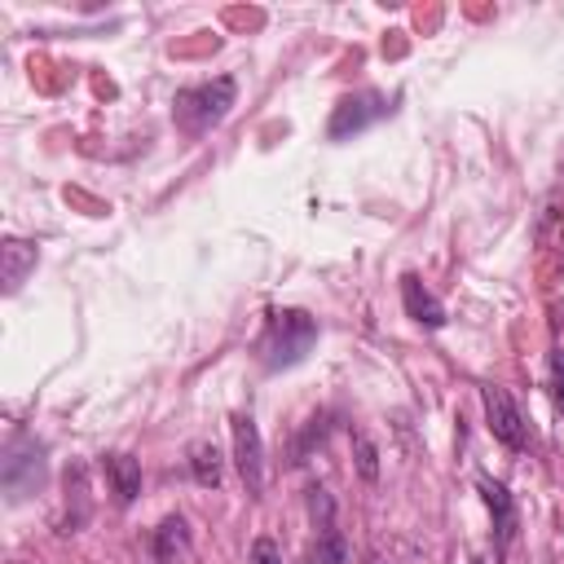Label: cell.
<instances>
[{
    "mask_svg": "<svg viewBox=\"0 0 564 564\" xmlns=\"http://www.w3.org/2000/svg\"><path fill=\"white\" fill-rule=\"evenodd\" d=\"M313 339H317V322L304 308H273L260 335V361L269 370H286L308 357Z\"/></svg>",
    "mask_w": 564,
    "mask_h": 564,
    "instance_id": "obj_1",
    "label": "cell"
},
{
    "mask_svg": "<svg viewBox=\"0 0 564 564\" xmlns=\"http://www.w3.org/2000/svg\"><path fill=\"white\" fill-rule=\"evenodd\" d=\"M476 485H480V498H485V507H489V516H494L498 551H507V542L516 538V502H511V494H507L498 480H489V476H480Z\"/></svg>",
    "mask_w": 564,
    "mask_h": 564,
    "instance_id": "obj_8",
    "label": "cell"
},
{
    "mask_svg": "<svg viewBox=\"0 0 564 564\" xmlns=\"http://www.w3.org/2000/svg\"><path fill=\"white\" fill-rule=\"evenodd\" d=\"M401 300H405V313H410L414 322H423V326H445V304H441L414 273L401 278Z\"/></svg>",
    "mask_w": 564,
    "mask_h": 564,
    "instance_id": "obj_10",
    "label": "cell"
},
{
    "mask_svg": "<svg viewBox=\"0 0 564 564\" xmlns=\"http://www.w3.org/2000/svg\"><path fill=\"white\" fill-rule=\"evenodd\" d=\"M247 564H282V551H278V542H273V538H256V542H251V555H247Z\"/></svg>",
    "mask_w": 564,
    "mask_h": 564,
    "instance_id": "obj_15",
    "label": "cell"
},
{
    "mask_svg": "<svg viewBox=\"0 0 564 564\" xmlns=\"http://www.w3.org/2000/svg\"><path fill=\"white\" fill-rule=\"evenodd\" d=\"M480 401H485V423H489L494 441L507 445V449H524V419H520L516 401L507 397V388H494V383H489V388L480 392Z\"/></svg>",
    "mask_w": 564,
    "mask_h": 564,
    "instance_id": "obj_4",
    "label": "cell"
},
{
    "mask_svg": "<svg viewBox=\"0 0 564 564\" xmlns=\"http://www.w3.org/2000/svg\"><path fill=\"white\" fill-rule=\"evenodd\" d=\"M229 441H234V467L247 485V494L264 489V445H260V427L251 414H234L229 419Z\"/></svg>",
    "mask_w": 564,
    "mask_h": 564,
    "instance_id": "obj_3",
    "label": "cell"
},
{
    "mask_svg": "<svg viewBox=\"0 0 564 564\" xmlns=\"http://www.w3.org/2000/svg\"><path fill=\"white\" fill-rule=\"evenodd\" d=\"M101 476H106L110 498L119 507H132L137 502V494H141V458H132L128 449H115V454L101 458Z\"/></svg>",
    "mask_w": 564,
    "mask_h": 564,
    "instance_id": "obj_7",
    "label": "cell"
},
{
    "mask_svg": "<svg viewBox=\"0 0 564 564\" xmlns=\"http://www.w3.org/2000/svg\"><path fill=\"white\" fill-rule=\"evenodd\" d=\"M220 449L212 445V441H194L189 445V471H194V480L198 485H207V489H216L220 485Z\"/></svg>",
    "mask_w": 564,
    "mask_h": 564,
    "instance_id": "obj_12",
    "label": "cell"
},
{
    "mask_svg": "<svg viewBox=\"0 0 564 564\" xmlns=\"http://www.w3.org/2000/svg\"><path fill=\"white\" fill-rule=\"evenodd\" d=\"M366 564H388V560H383V555H370V560H366Z\"/></svg>",
    "mask_w": 564,
    "mask_h": 564,
    "instance_id": "obj_17",
    "label": "cell"
},
{
    "mask_svg": "<svg viewBox=\"0 0 564 564\" xmlns=\"http://www.w3.org/2000/svg\"><path fill=\"white\" fill-rule=\"evenodd\" d=\"M234 97H238V84L229 75H216L207 84L181 88L176 93V106H172V119H176V128L185 137H203L207 128H216L234 110Z\"/></svg>",
    "mask_w": 564,
    "mask_h": 564,
    "instance_id": "obj_2",
    "label": "cell"
},
{
    "mask_svg": "<svg viewBox=\"0 0 564 564\" xmlns=\"http://www.w3.org/2000/svg\"><path fill=\"white\" fill-rule=\"evenodd\" d=\"M189 542V529L181 516H167L159 529H154V564H172Z\"/></svg>",
    "mask_w": 564,
    "mask_h": 564,
    "instance_id": "obj_11",
    "label": "cell"
},
{
    "mask_svg": "<svg viewBox=\"0 0 564 564\" xmlns=\"http://www.w3.org/2000/svg\"><path fill=\"white\" fill-rule=\"evenodd\" d=\"M40 471H44V458H40V445L35 441H13L9 454H4V489L9 498H26L35 485H40Z\"/></svg>",
    "mask_w": 564,
    "mask_h": 564,
    "instance_id": "obj_5",
    "label": "cell"
},
{
    "mask_svg": "<svg viewBox=\"0 0 564 564\" xmlns=\"http://www.w3.org/2000/svg\"><path fill=\"white\" fill-rule=\"evenodd\" d=\"M352 454H357V471H361V480H375V476H379V449H375L361 432H352Z\"/></svg>",
    "mask_w": 564,
    "mask_h": 564,
    "instance_id": "obj_14",
    "label": "cell"
},
{
    "mask_svg": "<svg viewBox=\"0 0 564 564\" xmlns=\"http://www.w3.org/2000/svg\"><path fill=\"white\" fill-rule=\"evenodd\" d=\"M317 564H344V538L330 520V502H326L322 524H317Z\"/></svg>",
    "mask_w": 564,
    "mask_h": 564,
    "instance_id": "obj_13",
    "label": "cell"
},
{
    "mask_svg": "<svg viewBox=\"0 0 564 564\" xmlns=\"http://www.w3.org/2000/svg\"><path fill=\"white\" fill-rule=\"evenodd\" d=\"M31 269H35V242H26V238H4V242H0V278H4V291H18Z\"/></svg>",
    "mask_w": 564,
    "mask_h": 564,
    "instance_id": "obj_9",
    "label": "cell"
},
{
    "mask_svg": "<svg viewBox=\"0 0 564 564\" xmlns=\"http://www.w3.org/2000/svg\"><path fill=\"white\" fill-rule=\"evenodd\" d=\"M379 115H388V106H383V97L379 93H352V97H344L339 106H335V115H330V137L339 141V137H348V132H361L366 123H375Z\"/></svg>",
    "mask_w": 564,
    "mask_h": 564,
    "instance_id": "obj_6",
    "label": "cell"
},
{
    "mask_svg": "<svg viewBox=\"0 0 564 564\" xmlns=\"http://www.w3.org/2000/svg\"><path fill=\"white\" fill-rule=\"evenodd\" d=\"M555 401L564 405V361L555 357Z\"/></svg>",
    "mask_w": 564,
    "mask_h": 564,
    "instance_id": "obj_16",
    "label": "cell"
}]
</instances>
